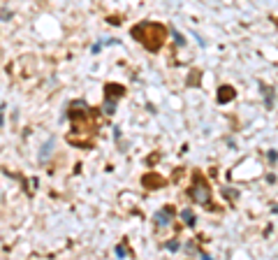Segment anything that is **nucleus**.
Masks as SVG:
<instances>
[{
	"label": "nucleus",
	"mask_w": 278,
	"mask_h": 260,
	"mask_svg": "<svg viewBox=\"0 0 278 260\" xmlns=\"http://www.w3.org/2000/svg\"><path fill=\"white\" fill-rule=\"evenodd\" d=\"M193 198H197L199 202H204V205H206V202H209V193H206V188H204L202 184H197L195 188H193Z\"/></svg>",
	"instance_id": "1"
},
{
	"label": "nucleus",
	"mask_w": 278,
	"mask_h": 260,
	"mask_svg": "<svg viewBox=\"0 0 278 260\" xmlns=\"http://www.w3.org/2000/svg\"><path fill=\"white\" fill-rule=\"evenodd\" d=\"M156 223H158V225H167V223H169V212H167V209L158 212V214H156Z\"/></svg>",
	"instance_id": "2"
},
{
	"label": "nucleus",
	"mask_w": 278,
	"mask_h": 260,
	"mask_svg": "<svg viewBox=\"0 0 278 260\" xmlns=\"http://www.w3.org/2000/svg\"><path fill=\"white\" fill-rule=\"evenodd\" d=\"M183 218H186L188 223H195V221H193V212H190V209H186V212H183Z\"/></svg>",
	"instance_id": "3"
}]
</instances>
